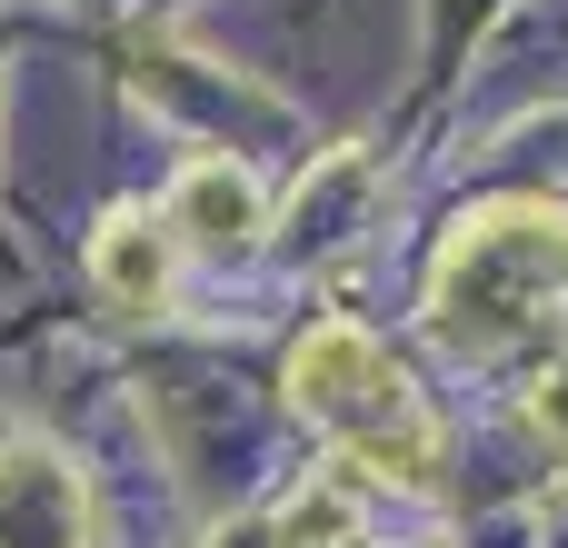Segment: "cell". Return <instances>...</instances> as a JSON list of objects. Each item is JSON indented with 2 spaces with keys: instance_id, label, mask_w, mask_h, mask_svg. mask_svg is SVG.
<instances>
[{
  "instance_id": "6da1fadb",
  "label": "cell",
  "mask_w": 568,
  "mask_h": 548,
  "mask_svg": "<svg viewBox=\"0 0 568 548\" xmlns=\"http://www.w3.org/2000/svg\"><path fill=\"white\" fill-rule=\"evenodd\" d=\"M568 319V210L559 200H479L429 270V339L459 359H509Z\"/></svg>"
},
{
  "instance_id": "7a4b0ae2",
  "label": "cell",
  "mask_w": 568,
  "mask_h": 548,
  "mask_svg": "<svg viewBox=\"0 0 568 548\" xmlns=\"http://www.w3.org/2000/svg\"><path fill=\"white\" fill-rule=\"evenodd\" d=\"M290 409L320 419L369 479L429 489V469H439V419H429V399H419L409 369H399L369 329H349V319H320V329L290 349Z\"/></svg>"
},
{
  "instance_id": "3957f363",
  "label": "cell",
  "mask_w": 568,
  "mask_h": 548,
  "mask_svg": "<svg viewBox=\"0 0 568 548\" xmlns=\"http://www.w3.org/2000/svg\"><path fill=\"white\" fill-rule=\"evenodd\" d=\"M0 548H100V489L50 439L0 449Z\"/></svg>"
},
{
  "instance_id": "277c9868",
  "label": "cell",
  "mask_w": 568,
  "mask_h": 548,
  "mask_svg": "<svg viewBox=\"0 0 568 548\" xmlns=\"http://www.w3.org/2000/svg\"><path fill=\"white\" fill-rule=\"evenodd\" d=\"M160 220H170V240H190V250H250L260 220H270V200H260V180H250L240 160H190Z\"/></svg>"
},
{
  "instance_id": "5b68a950",
  "label": "cell",
  "mask_w": 568,
  "mask_h": 548,
  "mask_svg": "<svg viewBox=\"0 0 568 548\" xmlns=\"http://www.w3.org/2000/svg\"><path fill=\"white\" fill-rule=\"evenodd\" d=\"M90 280L120 300V309H160L170 300V220H140V210H120L100 240H90Z\"/></svg>"
},
{
  "instance_id": "8992f818",
  "label": "cell",
  "mask_w": 568,
  "mask_h": 548,
  "mask_svg": "<svg viewBox=\"0 0 568 548\" xmlns=\"http://www.w3.org/2000/svg\"><path fill=\"white\" fill-rule=\"evenodd\" d=\"M529 429H539V439L568 459V349L539 369V379H529Z\"/></svg>"
}]
</instances>
